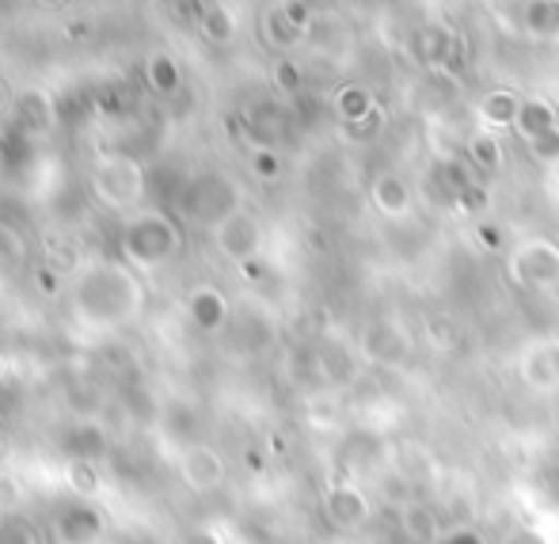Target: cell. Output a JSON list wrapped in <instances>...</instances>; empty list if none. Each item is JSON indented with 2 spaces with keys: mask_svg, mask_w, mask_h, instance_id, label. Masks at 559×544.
Wrapping results in <instances>:
<instances>
[{
  "mask_svg": "<svg viewBox=\"0 0 559 544\" xmlns=\"http://www.w3.org/2000/svg\"><path fill=\"white\" fill-rule=\"evenodd\" d=\"M12 522V510H8V499H4V492H0V530Z\"/></svg>",
  "mask_w": 559,
  "mask_h": 544,
  "instance_id": "f35d334b",
  "label": "cell"
},
{
  "mask_svg": "<svg viewBox=\"0 0 559 544\" xmlns=\"http://www.w3.org/2000/svg\"><path fill=\"white\" fill-rule=\"evenodd\" d=\"M324 518L335 530H361L373 518V499L350 480H338L324 492Z\"/></svg>",
  "mask_w": 559,
  "mask_h": 544,
  "instance_id": "30bf717a",
  "label": "cell"
},
{
  "mask_svg": "<svg viewBox=\"0 0 559 544\" xmlns=\"http://www.w3.org/2000/svg\"><path fill=\"white\" fill-rule=\"evenodd\" d=\"M176 476L191 495H214L222 492L228 480V461L217 446L194 438L176 449Z\"/></svg>",
  "mask_w": 559,
  "mask_h": 544,
  "instance_id": "52a82bcc",
  "label": "cell"
},
{
  "mask_svg": "<svg viewBox=\"0 0 559 544\" xmlns=\"http://www.w3.org/2000/svg\"><path fill=\"white\" fill-rule=\"evenodd\" d=\"M12 104H15L12 88H8V84H4V81H0V115H4V110H8V107H12Z\"/></svg>",
  "mask_w": 559,
  "mask_h": 544,
  "instance_id": "74e56055",
  "label": "cell"
},
{
  "mask_svg": "<svg viewBox=\"0 0 559 544\" xmlns=\"http://www.w3.org/2000/svg\"><path fill=\"white\" fill-rule=\"evenodd\" d=\"M88 187L92 199L99 202L111 214H133V210L145 206V191H148V172L138 156L126 153H104L92 161L88 172Z\"/></svg>",
  "mask_w": 559,
  "mask_h": 544,
  "instance_id": "3957f363",
  "label": "cell"
},
{
  "mask_svg": "<svg viewBox=\"0 0 559 544\" xmlns=\"http://www.w3.org/2000/svg\"><path fill=\"white\" fill-rule=\"evenodd\" d=\"M464 156H468V164L479 176H499L502 164H507V149H502V141L495 138V130H487V126L464 141Z\"/></svg>",
  "mask_w": 559,
  "mask_h": 544,
  "instance_id": "9a60e30c",
  "label": "cell"
},
{
  "mask_svg": "<svg viewBox=\"0 0 559 544\" xmlns=\"http://www.w3.org/2000/svg\"><path fill=\"white\" fill-rule=\"evenodd\" d=\"M69 317L76 328L92 335H111V331L133 324L145 309V282L122 256L118 259H84L69 274Z\"/></svg>",
  "mask_w": 559,
  "mask_h": 544,
  "instance_id": "6da1fadb",
  "label": "cell"
},
{
  "mask_svg": "<svg viewBox=\"0 0 559 544\" xmlns=\"http://www.w3.org/2000/svg\"><path fill=\"white\" fill-rule=\"evenodd\" d=\"M518 377L525 389L552 392L559 389V339H537L518 358Z\"/></svg>",
  "mask_w": 559,
  "mask_h": 544,
  "instance_id": "8fae6325",
  "label": "cell"
},
{
  "mask_svg": "<svg viewBox=\"0 0 559 544\" xmlns=\"http://www.w3.org/2000/svg\"><path fill=\"white\" fill-rule=\"evenodd\" d=\"M438 544H487L479 537V530H472V525H453V530H445Z\"/></svg>",
  "mask_w": 559,
  "mask_h": 544,
  "instance_id": "d590c367",
  "label": "cell"
},
{
  "mask_svg": "<svg viewBox=\"0 0 559 544\" xmlns=\"http://www.w3.org/2000/svg\"><path fill=\"white\" fill-rule=\"evenodd\" d=\"M510 544H540V537H537V533H518Z\"/></svg>",
  "mask_w": 559,
  "mask_h": 544,
  "instance_id": "ab89813d",
  "label": "cell"
},
{
  "mask_svg": "<svg viewBox=\"0 0 559 544\" xmlns=\"http://www.w3.org/2000/svg\"><path fill=\"white\" fill-rule=\"evenodd\" d=\"M263 35L271 38L274 46H278V50H289V46H297L305 38V31L297 27L294 20H289L286 15V8H282V0L278 4L271 8V12L263 15Z\"/></svg>",
  "mask_w": 559,
  "mask_h": 544,
  "instance_id": "484cf974",
  "label": "cell"
},
{
  "mask_svg": "<svg viewBox=\"0 0 559 544\" xmlns=\"http://www.w3.org/2000/svg\"><path fill=\"white\" fill-rule=\"evenodd\" d=\"M27 240H23L20 228L4 225L0 221V279H12V274H20L23 267H27Z\"/></svg>",
  "mask_w": 559,
  "mask_h": 544,
  "instance_id": "d4e9b609",
  "label": "cell"
},
{
  "mask_svg": "<svg viewBox=\"0 0 559 544\" xmlns=\"http://www.w3.org/2000/svg\"><path fill=\"white\" fill-rule=\"evenodd\" d=\"M107 510L99 507V499H81L69 495L66 502H58L50 515V537L53 544H99L107 537Z\"/></svg>",
  "mask_w": 559,
  "mask_h": 544,
  "instance_id": "8992f818",
  "label": "cell"
},
{
  "mask_svg": "<svg viewBox=\"0 0 559 544\" xmlns=\"http://www.w3.org/2000/svg\"><path fill=\"white\" fill-rule=\"evenodd\" d=\"M236 210H243V194L240 184L225 172H202L179 191V217L194 228H206V233H214Z\"/></svg>",
  "mask_w": 559,
  "mask_h": 544,
  "instance_id": "277c9868",
  "label": "cell"
},
{
  "mask_svg": "<svg viewBox=\"0 0 559 544\" xmlns=\"http://www.w3.org/2000/svg\"><path fill=\"white\" fill-rule=\"evenodd\" d=\"M361 354L377 366H404L412 358V335L396 320H377L361 335Z\"/></svg>",
  "mask_w": 559,
  "mask_h": 544,
  "instance_id": "7c38bea8",
  "label": "cell"
},
{
  "mask_svg": "<svg viewBox=\"0 0 559 544\" xmlns=\"http://www.w3.org/2000/svg\"><path fill=\"white\" fill-rule=\"evenodd\" d=\"M381 130H384V107H381V104L369 110V115H361V118H354V122H346V126H343V133H346L350 141H373Z\"/></svg>",
  "mask_w": 559,
  "mask_h": 544,
  "instance_id": "f546056e",
  "label": "cell"
},
{
  "mask_svg": "<svg viewBox=\"0 0 559 544\" xmlns=\"http://www.w3.org/2000/svg\"><path fill=\"white\" fill-rule=\"evenodd\" d=\"M317 374L324 385H350L354 377H358V362H354V354L343 351V346L324 343L317 351Z\"/></svg>",
  "mask_w": 559,
  "mask_h": 544,
  "instance_id": "44dd1931",
  "label": "cell"
},
{
  "mask_svg": "<svg viewBox=\"0 0 559 544\" xmlns=\"http://www.w3.org/2000/svg\"><path fill=\"white\" fill-rule=\"evenodd\" d=\"M518 107H522V96H518L514 88H491L484 99H479L476 115H479V122H484L487 130H502V126H510V130H514Z\"/></svg>",
  "mask_w": 559,
  "mask_h": 544,
  "instance_id": "d6986e66",
  "label": "cell"
},
{
  "mask_svg": "<svg viewBox=\"0 0 559 544\" xmlns=\"http://www.w3.org/2000/svg\"><path fill=\"white\" fill-rule=\"evenodd\" d=\"M396 522H400V533L415 544H438V537L445 533L438 510L430 507V502H419V499L396 507Z\"/></svg>",
  "mask_w": 559,
  "mask_h": 544,
  "instance_id": "5bb4252c",
  "label": "cell"
},
{
  "mask_svg": "<svg viewBox=\"0 0 559 544\" xmlns=\"http://www.w3.org/2000/svg\"><path fill=\"white\" fill-rule=\"evenodd\" d=\"M38 8H46V12H53V8H66L69 0H35Z\"/></svg>",
  "mask_w": 559,
  "mask_h": 544,
  "instance_id": "60d3db41",
  "label": "cell"
},
{
  "mask_svg": "<svg viewBox=\"0 0 559 544\" xmlns=\"http://www.w3.org/2000/svg\"><path fill=\"white\" fill-rule=\"evenodd\" d=\"M183 312L202 335H217V331L233 324V301H228L225 289L214 286V282H199V286L187 289Z\"/></svg>",
  "mask_w": 559,
  "mask_h": 544,
  "instance_id": "9c48e42d",
  "label": "cell"
},
{
  "mask_svg": "<svg viewBox=\"0 0 559 544\" xmlns=\"http://www.w3.org/2000/svg\"><path fill=\"white\" fill-rule=\"evenodd\" d=\"M66 487L69 495H81V499H99L104 492V476H99V461L88 457H66Z\"/></svg>",
  "mask_w": 559,
  "mask_h": 544,
  "instance_id": "7402d4cb",
  "label": "cell"
},
{
  "mask_svg": "<svg viewBox=\"0 0 559 544\" xmlns=\"http://www.w3.org/2000/svg\"><path fill=\"white\" fill-rule=\"evenodd\" d=\"M332 107H335L338 126H346V122H354V118L369 115V110L377 107V96L366 88V84H346V88H338V92H335Z\"/></svg>",
  "mask_w": 559,
  "mask_h": 544,
  "instance_id": "603a6c76",
  "label": "cell"
},
{
  "mask_svg": "<svg viewBox=\"0 0 559 544\" xmlns=\"http://www.w3.org/2000/svg\"><path fill=\"white\" fill-rule=\"evenodd\" d=\"M118 256L141 274L164 271L183 256V225L160 206H141L122 217L118 228Z\"/></svg>",
  "mask_w": 559,
  "mask_h": 544,
  "instance_id": "7a4b0ae2",
  "label": "cell"
},
{
  "mask_svg": "<svg viewBox=\"0 0 559 544\" xmlns=\"http://www.w3.org/2000/svg\"><path fill=\"white\" fill-rule=\"evenodd\" d=\"M176 544H228V541L214 530V525H191V530L179 533Z\"/></svg>",
  "mask_w": 559,
  "mask_h": 544,
  "instance_id": "e575fe53",
  "label": "cell"
},
{
  "mask_svg": "<svg viewBox=\"0 0 559 544\" xmlns=\"http://www.w3.org/2000/svg\"><path fill=\"white\" fill-rule=\"evenodd\" d=\"M525 149H530V156L537 164H545V168H552V164H559V126L548 133H540V138L525 141Z\"/></svg>",
  "mask_w": 559,
  "mask_h": 544,
  "instance_id": "4dcf8cb0",
  "label": "cell"
},
{
  "mask_svg": "<svg viewBox=\"0 0 559 544\" xmlns=\"http://www.w3.org/2000/svg\"><path fill=\"white\" fill-rule=\"evenodd\" d=\"M559 118H556V107L540 96H522V107H518V118H514V133L522 141H533L540 133L556 130Z\"/></svg>",
  "mask_w": 559,
  "mask_h": 544,
  "instance_id": "e0dca14e",
  "label": "cell"
},
{
  "mask_svg": "<svg viewBox=\"0 0 559 544\" xmlns=\"http://www.w3.org/2000/svg\"><path fill=\"white\" fill-rule=\"evenodd\" d=\"M507 271L522 289H556L559 286V244L545 236H525L510 248Z\"/></svg>",
  "mask_w": 559,
  "mask_h": 544,
  "instance_id": "5b68a950",
  "label": "cell"
},
{
  "mask_svg": "<svg viewBox=\"0 0 559 544\" xmlns=\"http://www.w3.org/2000/svg\"><path fill=\"white\" fill-rule=\"evenodd\" d=\"M145 81L153 92H160V96H168V92L179 88V66L168 58V54H153L145 66Z\"/></svg>",
  "mask_w": 559,
  "mask_h": 544,
  "instance_id": "4316f807",
  "label": "cell"
},
{
  "mask_svg": "<svg viewBox=\"0 0 559 544\" xmlns=\"http://www.w3.org/2000/svg\"><path fill=\"white\" fill-rule=\"evenodd\" d=\"M0 544H38V541H35V533H31L27 525L8 522L4 530H0Z\"/></svg>",
  "mask_w": 559,
  "mask_h": 544,
  "instance_id": "8d00e7d4",
  "label": "cell"
},
{
  "mask_svg": "<svg viewBox=\"0 0 559 544\" xmlns=\"http://www.w3.org/2000/svg\"><path fill=\"white\" fill-rule=\"evenodd\" d=\"M214 248L217 256L228 259L233 267H243V263H255L263 256V221H259L251 210H236L233 217H225L222 225L214 228Z\"/></svg>",
  "mask_w": 559,
  "mask_h": 544,
  "instance_id": "ba28073f",
  "label": "cell"
},
{
  "mask_svg": "<svg viewBox=\"0 0 559 544\" xmlns=\"http://www.w3.org/2000/svg\"><path fill=\"white\" fill-rule=\"evenodd\" d=\"M476 244H479V248H487V251H499L502 244H507V236H502V225H495V221L479 217L476 221Z\"/></svg>",
  "mask_w": 559,
  "mask_h": 544,
  "instance_id": "836d02e7",
  "label": "cell"
},
{
  "mask_svg": "<svg viewBox=\"0 0 559 544\" xmlns=\"http://www.w3.org/2000/svg\"><path fill=\"white\" fill-rule=\"evenodd\" d=\"M369 202H373V210L381 217L400 221V217L412 214L415 191L400 172H381V176H373V184H369Z\"/></svg>",
  "mask_w": 559,
  "mask_h": 544,
  "instance_id": "4fadbf2b",
  "label": "cell"
},
{
  "mask_svg": "<svg viewBox=\"0 0 559 544\" xmlns=\"http://www.w3.org/2000/svg\"><path fill=\"white\" fill-rule=\"evenodd\" d=\"M427 343L435 346V351H456L461 346V324H456L453 317H445V312H435V317H427Z\"/></svg>",
  "mask_w": 559,
  "mask_h": 544,
  "instance_id": "f1b7e54d",
  "label": "cell"
},
{
  "mask_svg": "<svg viewBox=\"0 0 559 544\" xmlns=\"http://www.w3.org/2000/svg\"><path fill=\"white\" fill-rule=\"evenodd\" d=\"M415 50H419L423 66L445 69L456 54V35L449 27H442V23H430V27H423L419 38H415Z\"/></svg>",
  "mask_w": 559,
  "mask_h": 544,
  "instance_id": "ac0fdd59",
  "label": "cell"
},
{
  "mask_svg": "<svg viewBox=\"0 0 559 544\" xmlns=\"http://www.w3.org/2000/svg\"><path fill=\"white\" fill-rule=\"evenodd\" d=\"M199 31H202V38H206V43H214V46L233 43V38H236L233 8H228V4H206V8H202Z\"/></svg>",
  "mask_w": 559,
  "mask_h": 544,
  "instance_id": "cb8c5ba5",
  "label": "cell"
},
{
  "mask_svg": "<svg viewBox=\"0 0 559 544\" xmlns=\"http://www.w3.org/2000/svg\"><path fill=\"white\" fill-rule=\"evenodd\" d=\"M518 23L530 38H559V0H525Z\"/></svg>",
  "mask_w": 559,
  "mask_h": 544,
  "instance_id": "ffe728a7",
  "label": "cell"
},
{
  "mask_svg": "<svg viewBox=\"0 0 559 544\" xmlns=\"http://www.w3.org/2000/svg\"><path fill=\"white\" fill-rule=\"evenodd\" d=\"M248 168H251V176L263 179V184H274V179L286 176V161H282V153H278V149H271V145H255V149H251V153H248Z\"/></svg>",
  "mask_w": 559,
  "mask_h": 544,
  "instance_id": "83f0119b",
  "label": "cell"
},
{
  "mask_svg": "<svg viewBox=\"0 0 559 544\" xmlns=\"http://www.w3.org/2000/svg\"><path fill=\"white\" fill-rule=\"evenodd\" d=\"M61 449L66 457H88V461H99L107 453V430L99 427L96 419H76L73 427L61 438Z\"/></svg>",
  "mask_w": 559,
  "mask_h": 544,
  "instance_id": "2e32d148",
  "label": "cell"
},
{
  "mask_svg": "<svg viewBox=\"0 0 559 544\" xmlns=\"http://www.w3.org/2000/svg\"><path fill=\"white\" fill-rule=\"evenodd\" d=\"M274 88H278L282 96H294V92L301 88V69H297L294 61H278V66H274Z\"/></svg>",
  "mask_w": 559,
  "mask_h": 544,
  "instance_id": "d6a6232c",
  "label": "cell"
},
{
  "mask_svg": "<svg viewBox=\"0 0 559 544\" xmlns=\"http://www.w3.org/2000/svg\"><path fill=\"white\" fill-rule=\"evenodd\" d=\"M453 206L461 210L464 217H484V210H487V187L484 184H472L468 191L456 194Z\"/></svg>",
  "mask_w": 559,
  "mask_h": 544,
  "instance_id": "1f68e13d",
  "label": "cell"
}]
</instances>
